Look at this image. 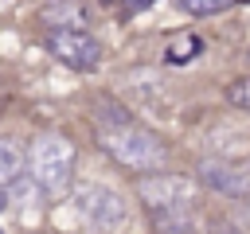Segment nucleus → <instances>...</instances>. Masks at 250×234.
Returning a JSON list of instances; mask_svg holds the SVG:
<instances>
[{
	"mask_svg": "<svg viewBox=\"0 0 250 234\" xmlns=\"http://www.w3.org/2000/svg\"><path fill=\"white\" fill-rule=\"evenodd\" d=\"M94 121H98V144H102L121 168L156 172V168L168 160V152H164V144L156 140V133L141 129L117 101L102 98V101L94 105Z\"/></svg>",
	"mask_w": 250,
	"mask_h": 234,
	"instance_id": "1",
	"label": "nucleus"
},
{
	"mask_svg": "<svg viewBox=\"0 0 250 234\" xmlns=\"http://www.w3.org/2000/svg\"><path fill=\"white\" fill-rule=\"evenodd\" d=\"M27 164H31L35 183L47 195H62L70 187V176H74V144L66 136H59V133H39L31 140Z\"/></svg>",
	"mask_w": 250,
	"mask_h": 234,
	"instance_id": "2",
	"label": "nucleus"
},
{
	"mask_svg": "<svg viewBox=\"0 0 250 234\" xmlns=\"http://www.w3.org/2000/svg\"><path fill=\"white\" fill-rule=\"evenodd\" d=\"M74 207H78V214H82L94 230H102V234L121 230L125 218H129L125 199H121L113 187H105V183H82V187L74 191Z\"/></svg>",
	"mask_w": 250,
	"mask_h": 234,
	"instance_id": "3",
	"label": "nucleus"
},
{
	"mask_svg": "<svg viewBox=\"0 0 250 234\" xmlns=\"http://www.w3.org/2000/svg\"><path fill=\"white\" fill-rule=\"evenodd\" d=\"M137 195L148 211L164 214V211H191L195 203V183L188 176H172V172H156V176H145L137 183Z\"/></svg>",
	"mask_w": 250,
	"mask_h": 234,
	"instance_id": "4",
	"label": "nucleus"
},
{
	"mask_svg": "<svg viewBox=\"0 0 250 234\" xmlns=\"http://www.w3.org/2000/svg\"><path fill=\"white\" fill-rule=\"evenodd\" d=\"M47 51L70 70H94L102 62V43L86 27H55V31H47Z\"/></svg>",
	"mask_w": 250,
	"mask_h": 234,
	"instance_id": "5",
	"label": "nucleus"
},
{
	"mask_svg": "<svg viewBox=\"0 0 250 234\" xmlns=\"http://www.w3.org/2000/svg\"><path fill=\"white\" fill-rule=\"evenodd\" d=\"M199 183L223 199H246L250 195V164H234V160H219V156H203L199 160Z\"/></svg>",
	"mask_w": 250,
	"mask_h": 234,
	"instance_id": "6",
	"label": "nucleus"
},
{
	"mask_svg": "<svg viewBox=\"0 0 250 234\" xmlns=\"http://www.w3.org/2000/svg\"><path fill=\"white\" fill-rule=\"evenodd\" d=\"M23 164H27L23 148H20L16 140H0V187L16 183V179H20V172H23Z\"/></svg>",
	"mask_w": 250,
	"mask_h": 234,
	"instance_id": "7",
	"label": "nucleus"
},
{
	"mask_svg": "<svg viewBox=\"0 0 250 234\" xmlns=\"http://www.w3.org/2000/svg\"><path fill=\"white\" fill-rule=\"evenodd\" d=\"M43 20L51 23V31L55 27H86V16H82V8L74 0H59V4L43 8Z\"/></svg>",
	"mask_w": 250,
	"mask_h": 234,
	"instance_id": "8",
	"label": "nucleus"
},
{
	"mask_svg": "<svg viewBox=\"0 0 250 234\" xmlns=\"http://www.w3.org/2000/svg\"><path fill=\"white\" fill-rule=\"evenodd\" d=\"M199 51H203V39H199L195 31H184V35H176V39L168 43L164 58H168L172 66H184V62H191V58H195Z\"/></svg>",
	"mask_w": 250,
	"mask_h": 234,
	"instance_id": "9",
	"label": "nucleus"
},
{
	"mask_svg": "<svg viewBox=\"0 0 250 234\" xmlns=\"http://www.w3.org/2000/svg\"><path fill=\"white\" fill-rule=\"evenodd\" d=\"M195 230V214L191 211H164L156 214V234H191Z\"/></svg>",
	"mask_w": 250,
	"mask_h": 234,
	"instance_id": "10",
	"label": "nucleus"
},
{
	"mask_svg": "<svg viewBox=\"0 0 250 234\" xmlns=\"http://www.w3.org/2000/svg\"><path fill=\"white\" fill-rule=\"evenodd\" d=\"M230 4L234 0H172V8H180L184 16H219Z\"/></svg>",
	"mask_w": 250,
	"mask_h": 234,
	"instance_id": "11",
	"label": "nucleus"
},
{
	"mask_svg": "<svg viewBox=\"0 0 250 234\" xmlns=\"http://www.w3.org/2000/svg\"><path fill=\"white\" fill-rule=\"evenodd\" d=\"M227 101H230L234 109H246V113H250V78H238V82H230V90H227Z\"/></svg>",
	"mask_w": 250,
	"mask_h": 234,
	"instance_id": "12",
	"label": "nucleus"
},
{
	"mask_svg": "<svg viewBox=\"0 0 250 234\" xmlns=\"http://www.w3.org/2000/svg\"><path fill=\"white\" fill-rule=\"evenodd\" d=\"M211 234H242V230H238V226H230L227 218H215V222H211Z\"/></svg>",
	"mask_w": 250,
	"mask_h": 234,
	"instance_id": "13",
	"label": "nucleus"
},
{
	"mask_svg": "<svg viewBox=\"0 0 250 234\" xmlns=\"http://www.w3.org/2000/svg\"><path fill=\"white\" fill-rule=\"evenodd\" d=\"M125 4H129V12H145V8L156 4V0H125Z\"/></svg>",
	"mask_w": 250,
	"mask_h": 234,
	"instance_id": "14",
	"label": "nucleus"
},
{
	"mask_svg": "<svg viewBox=\"0 0 250 234\" xmlns=\"http://www.w3.org/2000/svg\"><path fill=\"white\" fill-rule=\"evenodd\" d=\"M102 4H113V0H102Z\"/></svg>",
	"mask_w": 250,
	"mask_h": 234,
	"instance_id": "15",
	"label": "nucleus"
},
{
	"mask_svg": "<svg viewBox=\"0 0 250 234\" xmlns=\"http://www.w3.org/2000/svg\"><path fill=\"white\" fill-rule=\"evenodd\" d=\"M246 4H250V0H246Z\"/></svg>",
	"mask_w": 250,
	"mask_h": 234,
	"instance_id": "16",
	"label": "nucleus"
}]
</instances>
